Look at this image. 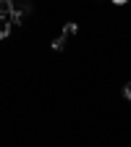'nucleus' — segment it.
I'll return each instance as SVG.
<instances>
[{"label":"nucleus","mask_w":131,"mask_h":147,"mask_svg":"<svg viewBox=\"0 0 131 147\" xmlns=\"http://www.w3.org/2000/svg\"><path fill=\"white\" fill-rule=\"evenodd\" d=\"M11 13H13V3L11 0H0V16L11 18Z\"/></svg>","instance_id":"obj_1"},{"label":"nucleus","mask_w":131,"mask_h":147,"mask_svg":"<svg viewBox=\"0 0 131 147\" xmlns=\"http://www.w3.org/2000/svg\"><path fill=\"white\" fill-rule=\"evenodd\" d=\"M8 32H11V18L0 16V40H3V37H8Z\"/></svg>","instance_id":"obj_2"},{"label":"nucleus","mask_w":131,"mask_h":147,"mask_svg":"<svg viewBox=\"0 0 131 147\" xmlns=\"http://www.w3.org/2000/svg\"><path fill=\"white\" fill-rule=\"evenodd\" d=\"M76 32H79V29H76V24H73V21H68V24L63 26V34H60V37H63V40H68V37H73Z\"/></svg>","instance_id":"obj_3"},{"label":"nucleus","mask_w":131,"mask_h":147,"mask_svg":"<svg viewBox=\"0 0 131 147\" xmlns=\"http://www.w3.org/2000/svg\"><path fill=\"white\" fill-rule=\"evenodd\" d=\"M66 47V40H63V37H55V40H52V50H63Z\"/></svg>","instance_id":"obj_4"},{"label":"nucleus","mask_w":131,"mask_h":147,"mask_svg":"<svg viewBox=\"0 0 131 147\" xmlns=\"http://www.w3.org/2000/svg\"><path fill=\"white\" fill-rule=\"evenodd\" d=\"M123 97L131 100V82H126V87H123Z\"/></svg>","instance_id":"obj_5"}]
</instances>
